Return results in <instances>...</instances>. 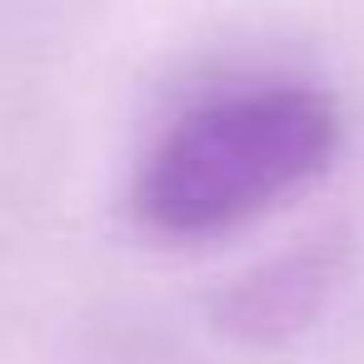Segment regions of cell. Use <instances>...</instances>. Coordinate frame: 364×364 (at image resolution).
I'll return each mask as SVG.
<instances>
[{
    "label": "cell",
    "instance_id": "6da1fadb",
    "mask_svg": "<svg viewBox=\"0 0 364 364\" xmlns=\"http://www.w3.org/2000/svg\"><path fill=\"white\" fill-rule=\"evenodd\" d=\"M339 135L334 100L309 80H225L155 135L135 175V215L165 240L230 235L314 185Z\"/></svg>",
    "mask_w": 364,
    "mask_h": 364
}]
</instances>
